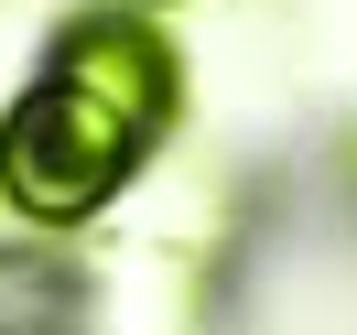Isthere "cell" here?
<instances>
[{"label": "cell", "mask_w": 357, "mask_h": 335, "mask_svg": "<svg viewBox=\"0 0 357 335\" xmlns=\"http://www.w3.org/2000/svg\"><path fill=\"white\" fill-rule=\"evenodd\" d=\"M130 173H141V141L119 130L87 87L33 76V87L11 98V119H0V205H11V217H33V227H87Z\"/></svg>", "instance_id": "1"}, {"label": "cell", "mask_w": 357, "mask_h": 335, "mask_svg": "<svg viewBox=\"0 0 357 335\" xmlns=\"http://www.w3.org/2000/svg\"><path fill=\"white\" fill-rule=\"evenodd\" d=\"M66 87H87L98 109L119 119V130L141 141V152H162V130H174L184 109V76H174V44H162L141 11H87V22H66V44H54V65Z\"/></svg>", "instance_id": "2"}]
</instances>
